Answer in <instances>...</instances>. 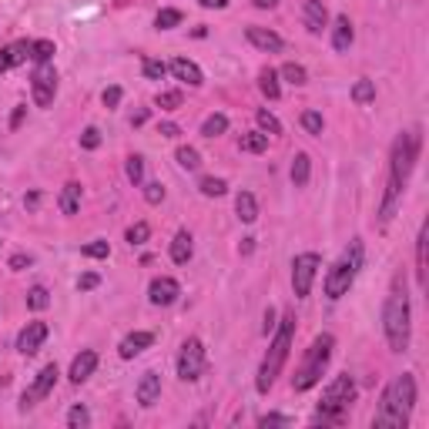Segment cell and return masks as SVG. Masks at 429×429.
<instances>
[{"label": "cell", "instance_id": "1", "mask_svg": "<svg viewBox=\"0 0 429 429\" xmlns=\"http://www.w3.org/2000/svg\"><path fill=\"white\" fill-rule=\"evenodd\" d=\"M419 131H406L399 134L396 144H393V158H389V185H385V198H383V208H379V225H389L393 211H396V201L406 188L409 175H413V165L419 158Z\"/></svg>", "mask_w": 429, "mask_h": 429}, {"label": "cell", "instance_id": "2", "mask_svg": "<svg viewBox=\"0 0 429 429\" xmlns=\"http://www.w3.org/2000/svg\"><path fill=\"white\" fill-rule=\"evenodd\" d=\"M413 406H416V379H413L409 373H403V375H396L393 383L385 385L373 426L375 429H403L409 423Z\"/></svg>", "mask_w": 429, "mask_h": 429}, {"label": "cell", "instance_id": "3", "mask_svg": "<svg viewBox=\"0 0 429 429\" xmlns=\"http://www.w3.org/2000/svg\"><path fill=\"white\" fill-rule=\"evenodd\" d=\"M292 332H296V316L286 312V319L278 322L276 339H272V345H268V353H265V359H262L258 379H255L258 393H268L272 383L278 379V373H282V365H286V359H288V349H292Z\"/></svg>", "mask_w": 429, "mask_h": 429}, {"label": "cell", "instance_id": "4", "mask_svg": "<svg viewBox=\"0 0 429 429\" xmlns=\"http://www.w3.org/2000/svg\"><path fill=\"white\" fill-rule=\"evenodd\" d=\"M383 329L385 339H389V349L393 353H406L409 349V296L406 286H396L385 298L383 308Z\"/></svg>", "mask_w": 429, "mask_h": 429}, {"label": "cell", "instance_id": "5", "mask_svg": "<svg viewBox=\"0 0 429 429\" xmlns=\"http://www.w3.org/2000/svg\"><path fill=\"white\" fill-rule=\"evenodd\" d=\"M355 399V383L353 375H335L329 383V389L322 393V403H319V413L312 416V423L316 426H329V423H342V416H345V409H349V403Z\"/></svg>", "mask_w": 429, "mask_h": 429}, {"label": "cell", "instance_id": "6", "mask_svg": "<svg viewBox=\"0 0 429 429\" xmlns=\"http://www.w3.org/2000/svg\"><path fill=\"white\" fill-rule=\"evenodd\" d=\"M332 349H335V339H332V335H319V339L308 345L306 359H302V365H298L296 375H292V389H296V393H306V389H312V385L319 383L325 365H329V359H332Z\"/></svg>", "mask_w": 429, "mask_h": 429}, {"label": "cell", "instance_id": "7", "mask_svg": "<svg viewBox=\"0 0 429 429\" xmlns=\"http://www.w3.org/2000/svg\"><path fill=\"white\" fill-rule=\"evenodd\" d=\"M363 268V242H353L349 245V252L342 255L339 262L329 268V276H325V296L329 298H342L355 282V272Z\"/></svg>", "mask_w": 429, "mask_h": 429}, {"label": "cell", "instance_id": "8", "mask_svg": "<svg viewBox=\"0 0 429 429\" xmlns=\"http://www.w3.org/2000/svg\"><path fill=\"white\" fill-rule=\"evenodd\" d=\"M31 91H34V104L37 108H51L54 104V94H57V71L54 64H37L31 74Z\"/></svg>", "mask_w": 429, "mask_h": 429}, {"label": "cell", "instance_id": "9", "mask_svg": "<svg viewBox=\"0 0 429 429\" xmlns=\"http://www.w3.org/2000/svg\"><path fill=\"white\" fill-rule=\"evenodd\" d=\"M201 373H205V345L201 339H185L181 353H178V375L185 383H195Z\"/></svg>", "mask_w": 429, "mask_h": 429}, {"label": "cell", "instance_id": "10", "mask_svg": "<svg viewBox=\"0 0 429 429\" xmlns=\"http://www.w3.org/2000/svg\"><path fill=\"white\" fill-rule=\"evenodd\" d=\"M316 272H319V255L306 252L292 262V288H296V298H306L312 292V282H316Z\"/></svg>", "mask_w": 429, "mask_h": 429}, {"label": "cell", "instance_id": "11", "mask_svg": "<svg viewBox=\"0 0 429 429\" xmlns=\"http://www.w3.org/2000/svg\"><path fill=\"white\" fill-rule=\"evenodd\" d=\"M57 365L54 363H47L41 373H37V379H34V385L31 389H24V396H21V409H31V406H37L41 399H47L51 396V389L57 385Z\"/></svg>", "mask_w": 429, "mask_h": 429}, {"label": "cell", "instance_id": "12", "mask_svg": "<svg viewBox=\"0 0 429 429\" xmlns=\"http://www.w3.org/2000/svg\"><path fill=\"white\" fill-rule=\"evenodd\" d=\"M44 339H47V322H41V319L27 322L21 329V335H17V353L34 355L41 345H44Z\"/></svg>", "mask_w": 429, "mask_h": 429}, {"label": "cell", "instance_id": "13", "mask_svg": "<svg viewBox=\"0 0 429 429\" xmlns=\"http://www.w3.org/2000/svg\"><path fill=\"white\" fill-rule=\"evenodd\" d=\"M178 296H181V286H178L175 278H154L151 286H148L151 306H171V302H178Z\"/></svg>", "mask_w": 429, "mask_h": 429}, {"label": "cell", "instance_id": "14", "mask_svg": "<svg viewBox=\"0 0 429 429\" xmlns=\"http://www.w3.org/2000/svg\"><path fill=\"white\" fill-rule=\"evenodd\" d=\"M171 74H175L178 81L191 84V88H201V84H205V74H201V67L195 64V61H188V57H175V61H171Z\"/></svg>", "mask_w": 429, "mask_h": 429}, {"label": "cell", "instance_id": "15", "mask_svg": "<svg viewBox=\"0 0 429 429\" xmlns=\"http://www.w3.org/2000/svg\"><path fill=\"white\" fill-rule=\"evenodd\" d=\"M94 369H98V353H94V349H84V353L74 355V363H71V383L81 385L84 379H91Z\"/></svg>", "mask_w": 429, "mask_h": 429}, {"label": "cell", "instance_id": "16", "mask_svg": "<svg viewBox=\"0 0 429 429\" xmlns=\"http://www.w3.org/2000/svg\"><path fill=\"white\" fill-rule=\"evenodd\" d=\"M31 57V41H17V44H7L0 51V74H7L11 67L24 64Z\"/></svg>", "mask_w": 429, "mask_h": 429}, {"label": "cell", "instance_id": "17", "mask_svg": "<svg viewBox=\"0 0 429 429\" xmlns=\"http://www.w3.org/2000/svg\"><path fill=\"white\" fill-rule=\"evenodd\" d=\"M158 396H161V375H158V373H144L141 383H138V403L148 409V406L158 403Z\"/></svg>", "mask_w": 429, "mask_h": 429}, {"label": "cell", "instance_id": "18", "mask_svg": "<svg viewBox=\"0 0 429 429\" xmlns=\"http://www.w3.org/2000/svg\"><path fill=\"white\" fill-rule=\"evenodd\" d=\"M154 342V332H131V335H124L121 339V359H134V355H141L148 345Z\"/></svg>", "mask_w": 429, "mask_h": 429}, {"label": "cell", "instance_id": "19", "mask_svg": "<svg viewBox=\"0 0 429 429\" xmlns=\"http://www.w3.org/2000/svg\"><path fill=\"white\" fill-rule=\"evenodd\" d=\"M245 37H248V41H252L258 51H268V54L282 51V37H278L276 31H265V27H248V31H245Z\"/></svg>", "mask_w": 429, "mask_h": 429}, {"label": "cell", "instance_id": "20", "mask_svg": "<svg viewBox=\"0 0 429 429\" xmlns=\"http://www.w3.org/2000/svg\"><path fill=\"white\" fill-rule=\"evenodd\" d=\"M325 24H329V11H325V4H322V0H306V27H308V34H322V31H325Z\"/></svg>", "mask_w": 429, "mask_h": 429}, {"label": "cell", "instance_id": "21", "mask_svg": "<svg viewBox=\"0 0 429 429\" xmlns=\"http://www.w3.org/2000/svg\"><path fill=\"white\" fill-rule=\"evenodd\" d=\"M353 24H349V17H335V24H332V47L335 51H349L353 47Z\"/></svg>", "mask_w": 429, "mask_h": 429}, {"label": "cell", "instance_id": "22", "mask_svg": "<svg viewBox=\"0 0 429 429\" xmlns=\"http://www.w3.org/2000/svg\"><path fill=\"white\" fill-rule=\"evenodd\" d=\"M235 211H238V218H242L245 225H252V221L258 218V201H255L252 191H238V195H235Z\"/></svg>", "mask_w": 429, "mask_h": 429}, {"label": "cell", "instance_id": "23", "mask_svg": "<svg viewBox=\"0 0 429 429\" xmlns=\"http://www.w3.org/2000/svg\"><path fill=\"white\" fill-rule=\"evenodd\" d=\"M57 208L64 211V215H74L81 208V185L77 181H67L64 191H61V201H57Z\"/></svg>", "mask_w": 429, "mask_h": 429}, {"label": "cell", "instance_id": "24", "mask_svg": "<svg viewBox=\"0 0 429 429\" xmlns=\"http://www.w3.org/2000/svg\"><path fill=\"white\" fill-rule=\"evenodd\" d=\"M191 252H195V242H191V235H188V231H178L175 242H171V258H175L178 265H188Z\"/></svg>", "mask_w": 429, "mask_h": 429}, {"label": "cell", "instance_id": "25", "mask_svg": "<svg viewBox=\"0 0 429 429\" xmlns=\"http://www.w3.org/2000/svg\"><path fill=\"white\" fill-rule=\"evenodd\" d=\"M258 88H262V94H265L268 101H278L282 88H278V74L272 71V67H265L262 74H258Z\"/></svg>", "mask_w": 429, "mask_h": 429}, {"label": "cell", "instance_id": "26", "mask_svg": "<svg viewBox=\"0 0 429 429\" xmlns=\"http://www.w3.org/2000/svg\"><path fill=\"white\" fill-rule=\"evenodd\" d=\"M308 171H312L308 154H296V161H292V185H296V188L308 185Z\"/></svg>", "mask_w": 429, "mask_h": 429}, {"label": "cell", "instance_id": "27", "mask_svg": "<svg viewBox=\"0 0 429 429\" xmlns=\"http://www.w3.org/2000/svg\"><path fill=\"white\" fill-rule=\"evenodd\" d=\"M416 278L419 286L426 282V225L419 228V238H416Z\"/></svg>", "mask_w": 429, "mask_h": 429}, {"label": "cell", "instance_id": "28", "mask_svg": "<svg viewBox=\"0 0 429 429\" xmlns=\"http://www.w3.org/2000/svg\"><path fill=\"white\" fill-rule=\"evenodd\" d=\"M225 131H228V118H225V114H208L205 124H201V134H205V138H218V134H225Z\"/></svg>", "mask_w": 429, "mask_h": 429}, {"label": "cell", "instance_id": "29", "mask_svg": "<svg viewBox=\"0 0 429 429\" xmlns=\"http://www.w3.org/2000/svg\"><path fill=\"white\" fill-rule=\"evenodd\" d=\"M178 165L185 168V171H198L201 168V154L195 151V148H188V144H181V148H178Z\"/></svg>", "mask_w": 429, "mask_h": 429}, {"label": "cell", "instance_id": "30", "mask_svg": "<svg viewBox=\"0 0 429 429\" xmlns=\"http://www.w3.org/2000/svg\"><path fill=\"white\" fill-rule=\"evenodd\" d=\"M242 151H252V154H262L268 148V134L265 131H255V134H242Z\"/></svg>", "mask_w": 429, "mask_h": 429}, {"label": "cell", "instance_id": "31", "mask_svg": "<svg viewBox=\"0 0 429 429\" xmlns=\"http://www.w3.org/2000/svg\"><path fill=\"white\" fill-rule=\"evenodd\" d=\"M54 57V44L51 41H31V61L34 64H47Z\"/></svg>", "mask_w": 429, "mask_h": 429}, {"label": "cell", "instance_id": "32", "mask_svg": "<svg viewBox=\"0 0 429 429\" xmlns=\"http://www.w3.org/2000/svg\"><path fill=\"white\" fill-rule=\"evenodd\" d=\"M27 306L34 308V312H44L47 306H51V296H47L44 286H34L31 292H27Z\"/></svg>", "mask_w": 429, "mask_h": 429}, {"label": "cell", "instance_id": "33", "mask_svg": "<svg viewBox=\"0 0 429 429\" xmlns=\"http://www.w3.org/2000/svg\"><path fill=\"white\" fill-rule=\"evenodd\" d=\"M373 98H375V84H373V81H365V77H363V81H355V88H353V101H355V104H369Z\"/></svg>", "mask_w": 429, "mask_h": 429}, {"label": "cell", "instance_id": "34", "mask_svg": "<svg viewBox=\"0 0 429 429\" xmlns=\"http://www.w3.org/2000/svg\"><path fill=\"white\" fill-rule=\"evenodd\" d=\"M181 101H185L181 91H161V94L154 98V104H158L161 111H175V108H181Z\"/></svg>", "mask_w": 429, "mask_h": 429}, {"label": "cell", "instance_id": "35", "mask_svg": "<svg viewBox=\"0 0 429 429\" xmlns=\"http://www.w3.org/2000/svg\"><path fill=\"white\" fill-rule=\"evenodd\" d=\"M178 24H181V11H175V7H168V11H161L154 17V27H158V31H171Z\"/></svg>", "mask_w": 429, "mask_h": 429}, {"label": "cell", "instance_id": "36", "mask_svg": "<svg viewBox=\"0 0 429 429\" xmlns=\"http://www.w3.org/2000/svg\"><path fill=\"white\" fill-rule=\"evenodd\" d=\"M198 188H201V195H208V198H218V195L228 191V185H225L221 178H201Z\"/></svg>", "mask_w": 429, "mask_h": 429}, {"label": "cell", "instance_id": "37", "mask_svg": "<svg viewBox=\"0 0 429 429\" xmlns=\"http://www.w3.org/2000/svg\"><path fill=\"white\" fill-rule=\"evenodd\" d=\"M67 426L71 429H88L91 426V413L84 406H74L71 413H67Z\"/></svg>", "mask_w": 429, "mask_h": 429}, {"label": "cell", "instance_id": "38", "mask_svg": "<svg viewBox=\"0 0 429 429\" xmlns=\"http://www.w3.org/2000/svg\"><path fill=\"white\" fill-rule=\"evenodd\" d=\"M282 77H286L288 84H296V88H302V84L308 81V74H306V67L302 64H286L282 67Z\"/></svg>", "mask_w": 429, "mask_h": 429}, {"label": "cell", "instance_id": "39", "mask_svg": "<svg viewBox=\"0 0 429 429\" xmlns=\"http://www.w3.org/2000/svg\"><path fill=\"white\" fill-rule=\"evenodd\" d=\"M141 178H144V158L141 154H131V158H128V181H131V185H141Z\"/></svg>", "mask_w": 429, "mask_h": 429}, {"label": "cell", "instance_id": "40", "mask_svg": "<svg viewBox=\"0 0 429 429\" xmlns=\"http://www.w3.org/2000/svg\"><path fill=\"white\" fill-rule=\"evenodd\" d=\"M255 118H258V128H262L265 134H282V124H278L276 114H268V111H258Z\"/></svg>", "mask_w": 429, "mask_h": 429}, {"label": "cell", "instance_id": "41", "mask_svg": "<svg viewBox=\"0 0 429 429\" xmlns=\"http://www.w3.org/2000/svg\"><path fill=\"white\" fill-rule=\"evenodd\" d=\"M302 128H306L308 134H322L325 121H322V114H319V111H306V114H302Z\"/></svg>", "mask_w": 429, "mask_h": 429}, {"label": "cell", "instance_id": "42", "mask_svg": "<svg viewBox=\"0 0 429 429\" xmlns=\"http://www.w3.org/2000/svg\"><path fill=\"white\" fill-rule=\"evenodd\" d=\"M144 201H148V205H161V201H165V185H161V181H148V185H144Z\"/></svg>", "mask_w": 429, "mask_h": 429}, {"label": "cell", "instance_id": "43", "mask_svg": "<svg viewBox=\"0 0 429 429\" xmlns=\"http://www.w3.org/2000/svg\"><path fill=\"white\" fill-rule=\"evenodd\" d=\"M165 71H168V67L161 64V61L144 57V77H148V81H161V77H165Z\"/></svg>", "mask_w": 429, "mask_h": 429}, {"label": "cell", "instance_id": "44", "mask_svg": "<svg viewBox=\"0 0 429 429\" xmlns=\"http://www.w3.org/2000/svg\"><path fill=\"white\" fill-rule=\"evenodd\" d=\"M81 255H88V258H108L111 255V248H108V242H88L84 248H81Z\"/></svg>", "mask_w": 429, "mask_h": 429}, {"label": "cell", "instance_id": "45", "mask_svg": "<svg viewBox=\"0 0 429 429\" xmlns=\"http://www.w3.org/2000/svg\"><path fill=\"white\" fill-rule=\"evenodd\" d=\"M148 235H151V228H148L144 221H138V225L128 228V242H131V245H144V242H148Z\"/></svg>", "mask_w": 429, "mask_h": 429}, {"label": "cell", "instance_id": "46", "mask_svg": "<svg viewBox=\"0 0 429 429\" xmlns=\"http://www.w3.org/2000/svg\"><path fill=\"white\" fill-rule=\"evenodd\" d=\"M98 144H101V131H98V128H84V134H81V148L94 151Z\"/></svg>", "mask_w": 429, "mask_h": 429}, {"label": "cell", "instance_id": "47", "mask_svg": "<svg viewBox=\"0 0 429 429\" xmlns=\"http://www.w3.org/2000/svg\"><path fill=\"white\" fill-rule=\"evenodd\" d=\"M258 426H292V419L282 416V413H268V416L258 419Z\"/></svg>", "mask_w": 429, "mask_h": 429}, {"label": "cell", "instance_id": "48", "mask_svg": "<svg viewBox=\"0 0 429 429\" xmlns=\"http://www.w3.org/2000/svg\"><path fill=\"white\" fill-rule=\"evenodd\" d=\"M101 101H104V108H118L121 104V88H108L101 94Z\"/></svg>", "mask_w": 429, "mask_h": 429}, {"label": "cell", "instance_id": "49", "mask_svg": "<svg viewBox=\"0 0 429 429\" xmlns=\"http://www.w3.org/2000/svg\"><path fill=\"white\" fill-rule=\"evenodd\" d=\"M101 286V278L94 276V272H88V276H81V282H77V288L81 292H91V288H98Z\"/></svg>", "mask_w": 429, "mask_h": 429}, {"label": "cell", "instance_id": "50", "mask_svg": "<svg viewBox=\"0 0 429 429\" xmlns=\"http://www.w3.org/2000/svg\"><path fill=\"white\" fill-rule=\"evenodd\" d=\"M27 265H31V255H24V252H17L11 258V268H17V272H21V268H27Z\"/></svg>", "mask_w": 429, "mask_h": 429}, {"label": "cell", "instance_id": "51", "mask_svg": "<svg viewBox=\"0 0 429 429\" xmlns=\"http://www.w3.org/2000/svg\"><path fill=\"white\" fill-rule=\"evenodd\" d=\"M158 134H165V138H178V134H181V128H178V124H171V121H165L161 128H158Z\"/></svg>", "mask_w": 429, "mask_h": 429}, {"label": "cell", "instance_id": "52", "mask_svg": "<svg viewBox=\"0 0 429 429\" xmlns=\"http://www.w3.org/2000/svg\"><path fill=\"white\" fill-rule=\"evenodd\" d=\"M276 329V312H272V308H268V312H265V325H262V332L265 335H268V332Z\"/></svg>", "mask_w": 429, "mask_h": 429}, {"label": "cell", "instance_id": "53", "mask_svg": "<svg viewBox=\"0 0 429 429\" xmlns=\"http://www.w3.org/2000/svg\"><path fill=\"white\" fill-rule=\"evenodd\" d=\"M198 4H201V7H208V11H211V7H215V11L228 7V0H198Z\"/></svg>", "mask_w": 429, "mask_h": 429}, {"label": "cell", "instance_id": "54", "mask_svg": "<svg viewBox=\"0 0 429 429\" xmlns=\"http://www.w3.org/2000/svg\"><path fill=\"white\" fill-rule=\"evenodd\" d=\"M255 7L258 11H272V7H278V0H255Z\"/></svg>", "mask_w": 429, "mask_h": 429}, {"label": "cell", "instance_id": "55", "mask_svg": "<svg viewBox=\"0 0 429 429\" xmlns=\"http://www.w3.org/2000/svg\"><path fill=\"white\" fill-rule=\"evenodd\" d=\"M21 121H24V108H17V111H14V118H11V128H17Z\"/></svg>", "mask_w": 429, "mask_h": 429}, {"label": "cell", "instance_id": "56", "mask_svg": "<svg viewBox=\"0 0 429 429\" xmlns=\"http://www.w3.org/2000/svg\"><path fill=\"white\" fill-rule=\"evenodd\" d=\"M144 121H148V111H138V114L131 118V124H144Z\"/></svg>", "mask_w": 429, "mask_h": 429}]
</instances>
